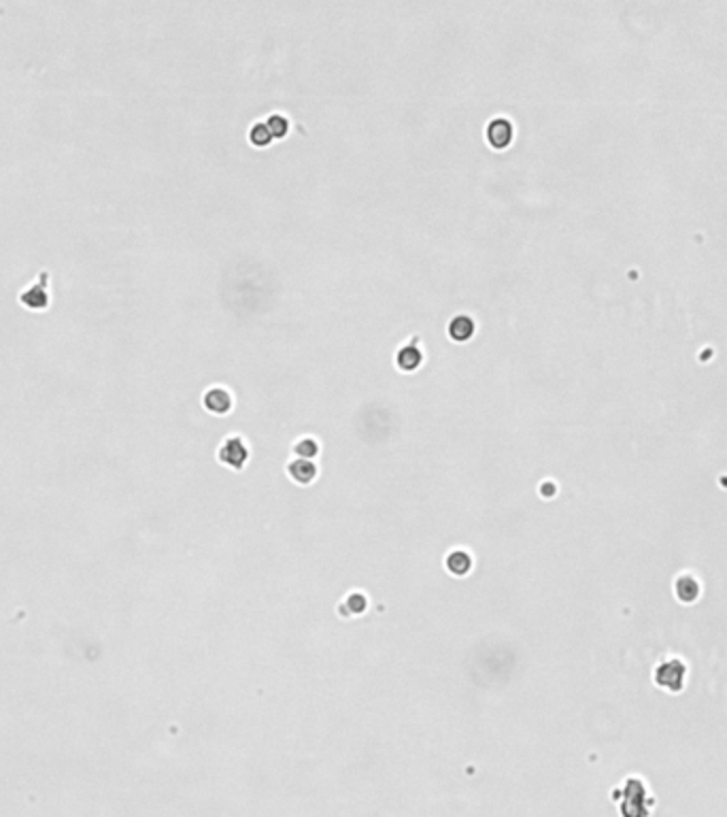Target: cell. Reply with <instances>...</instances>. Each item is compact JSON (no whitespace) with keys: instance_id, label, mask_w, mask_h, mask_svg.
<instances>
[{"instance_id":"8","label":"cell","mask_w":727,"mask_h":817,"mask_svg":"<svg viewBox=\"0 0 727 817\" xmlns=\"http://www.w3.org/2000/svg\"><path fill=\"white\" fill-rule=\"evenodd\" d=\"M249 141L255 145V147H266L270 141H273V135L266 126V121H258V124H253L251 130H249Z\"/></svg>"},{"instance_id":"2","label":"cell","mask_w":727,"mask_h":817,"mask_svg":"<svg viewBox=\"0 0 727 817\" xmlns=\"http://www.w3.org/2000/svg\"><path fill=\"white\" fill-rule=\"evenodd\" d=\"M217 456H220V460H222L224 464H228V466H232V468H243V464L247 462V447H245L243 438L230 436V438H226L224 445L220 447Z\"/></svg>"},{"instance_id":"6","label":"cell","mask_w":727,"mask_h":817,"mask_svg":"<svg viewBox=\"0 0 727 817\" xmlns=\"http://www.w3.org/2000/svg\"><path fill=\"white\" fill-rule=\"evenodd\" d=\"M287 471H289V477L293 481H298V483H311L315 479V475H317L315 464L311 460H303V458L289 462Z\"/></svg>"},{"instance_id":"4","label":"cell","mask_w":727,"mask_h":817,"mask_svg":"<svg viewBox=\"0 0 727 817\" xmlns=\"http://www.w3.org/2000/svg\"><path fill=\"white\" fill-rule=\"evenodd\" d=\"M202 402H204V406L208 408L211 413H217V415L228 413V411H230V406H232V398H230V394H228L224 388H211V390H206Z\"/></svg>"},{"instance_id":"3","label":"cell","mask_w":727,"mask_h":817,"mask_svg":"<svg viewBox=\"0 0 727 817\" xmlns=\"http://www.w3.org/2000/svg\"><path fill=\"white\" fill-rule=\"evenodd\" d=\"M485 135H487V141L493 149H504L512 141V124L506 117H496L489 121Z\"/></svg>"},{"instance_id":"1","label":"cell","mask_w":727,"mask_h":817,"mask_svg":"<svg viewBox=\"0 0 727 817\" xmlns=\"http://www.w3.org/2000/svg\"><path fill=\"white\" fill-rule=\"evenodd\" d=\"M17 303L26 311H34V313L47 311L52 305V273L47 268H40L36 277L20 290Z\"/></svg>"},{"instance_id":"9","label":"cell","mask_w":727,"mask_h":817,"mask_svg":"<svg viewBox=\"0 0 727 817\" xmlns=\"http://www.w3.org/2000/svg\"><path fill=\"white\" fill-rule=\"evenodd\" d=\"M266 126H268V130H270L273 139H281V137H285V135H287V130H289V121H287V117H285V115L273 113V115L266 119Z\"/></svg>"},{"instance_id":"11","label":"cell","mask_w":727,"mask_h":817,"mask_svg":"<svg viewBox=\"0 0 727 817\" xmlns=\"http://www.w3.org/2000/svg\"><path fill=\"white\" fill-rule=\"evenodd\" d=\"M447 566H449L451 570H455V566H459V568H457V575L468 573V568H470V556H468V553H461V551L451 553V556L447 558Z\"/></svg>"},{"instance_id":"5","label":"cell","mask_w":727,"mask_h":817,"mask_svg":"<svg viewBox=\"0 0 727 817\" xmlns=\"http://www.w3.org/2000/svg\"><path fill=\"white\" fill-rule=\"evenodd\" d=\"M475 335V321L466 317V315H455L451 321H449V337L457 343H464L468 341L470 337Z\"/></svg>"},{"instance_id":"7","label":"cell","mask_w":727,"mask_h":817,"mask_svg":"<svg viewBox=\"0 0 727 817\" xmlns=\"http://www.w3.org/2000/svg\"><path fill=\"white\" fill-rule=\"evenodd\" d=\"M421 351H419V347H415V345H404L400 351H398V356H396V362H398V366L402 371H415L417 366L421 364Z\"/></svg>"},{"instance_id":"10","label":"cell","mask_w":727,"mask_h":817,"mask_svg":"<svg viewBox=\"0 0 727 817\" xmlns=\"http://www.w3.org/2000/svg\"><path fill=\"white\" fill-rule=\"evenodd\" d=\"M293 452H296L298 456H300L303 460H311V458L317 456L319 447H317V441H315V438L305 436V438H300V441H298V443L293 445Z\"/></svg>"}]
</instances>
